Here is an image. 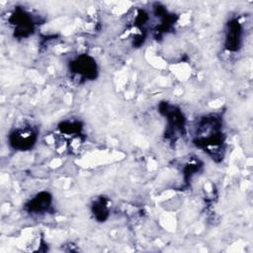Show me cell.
<instances>
[{
  "label": "cell",
  "mask_w": 253,
  "mask_h": 253,
  "mask_svg": "<svg viewBox=\"0 0 253 253\" xmlns=\"http://www.w3.org/2000/svg\"><path fill=\"white\" fill-rule=\"evenodd\" d=\"M37 140V133L33 127L24 126L13 130L9 135L10 145L17 150L26 151L34 146Z\"/></svg>",
  "instance_id": "1"
},
{
  "label": "cell",
  "mask_w": 253,
  "mask_h": 253,
  "mask_svg": "<svg viewBox=\"0 0 253 253\" xmlns=\"http://www.w3.org/2000/svg\"><path fill=\"white\" fill-rule=\"evenodd\" d=\"M70 70L72 73L80 76L85 80L95 79L97 76V64L93 57L88 54L79 55L70 62Z\"/></svg>",
  "instance_id": "2"
},
{
  "label": "cell",
  "mask_w": 253,
  "mask_h": 253,
  "mask_svg": "<svg viewBox=\"0 0 253 253\" xmlns=\"http://www.w3.org/2000/svg\"><path fill=\"white\" fill-rule=\"evenodd\" d=\"M10 21L14 26L15 36L17 37H28L35 29V22L28 12L23 9L17 8L11 15Z\"/></svg>",
  "instance_id": "3"
},
{
  "label": "cell",
  "mask_w": 253,
  "mask_h": 253,
  "mask_svg": "<svg viewBox=\"0 0 253 253\" xmlns=\"http://www.w3.org/2000/svg\"><path fill=\"white\" fill-rule=\"evenodd\" d=\"M242 42V26L237 19H231L226 25L225 47L230 51H237Z\"/></svg>",
  "instance_id": "4"
},
{
  "label": "cell",
  "mask_w": 253,
  "mask_h": 253,
  "mask_svg": "<svg viewBox=\"0 0 253 253\" xmlns=\"http://www.w3.org/2000/svg\"><path fill=\"white\" fill-rule=\"evenodd\" d=\"M52 198L48 192H41L26 205V210L29 212L43 213L48 211L51 207Z\"/></svg>",
  "instance_id": "5"
},
{
  "label": "cell",
  "mask_w": 253,
  "mask_h": 253,
  "mask_svg": "<svg viewBox=\"0 0 253 253\" xmlns=\"http://www.w3.org/2000/svg\"><path fill=\"white\" fill-rule=\"evenodd\" d=\"M93 212H94V215L96 216V218L100 221H103L107 218L108 207H107L106 202L103 199H100L97 202H95V204L93 206Z\"/></svg>",
  "instance_id": "6"
}]
</instances>
